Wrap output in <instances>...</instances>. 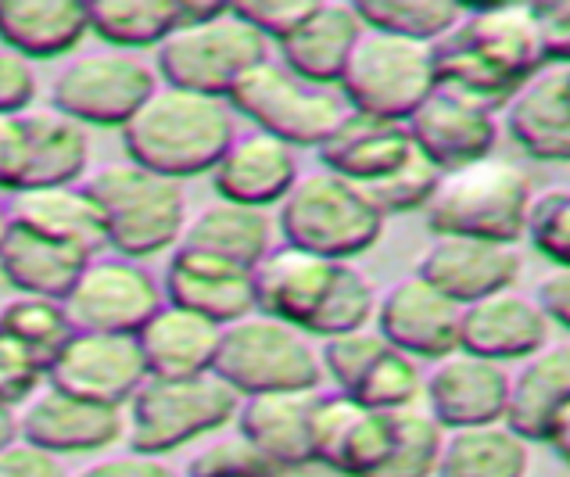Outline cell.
Instances as JSON below:
<instances>
[{"mask_svg":"<svg viewBox=\"0 0 570 477\" xmlns=\"http://www.w3.org/2000/svg\"><path fill=\"white\" fill-rule=\"evenodd\" d=\"M366 29L434 47L463 19V8L452 0H360L355 4Z\"/></svg>","mask_w":570,"mask_h":477,"instance_id":"cell-37","label":"cell"},{"mask_svg":"<svg viewBox=\"0 0 570 477\" xmlns=\"http://www.w3.org/2000/svg\"><path fill=\"white\" fill-rule=\"evenodd\" d=\"M405 129H410L416 152L438 173H452L470 166V162L492 158L499 144V115L445 87L431 90L428 101L405 119Z\"/></svg>","mask_w":570,"mask_h":477,"instance_id":"cell-17","label":"cell"},{"mask_svg":"<svg viewBox=\"0 0 570 477\" xmlns=\"http://www.w3.org/2000/svg\"><path fill=\"white\" fill-rule=\"evenodd\" d=\"M87 194L101 208L105 241L111 255L158 259L180 249L187 230V187L180 179L151 173L137 162H108L83 179Z\"/></svg>","mask_w":570,"mask_h":477,"instance_id":"cell-4","label":"cell"},{"mask_svg":"<svg viewBox=\"0 0 570 477\" xmlns=\"http://www.w3.org/2000/svg\"><path fill=\"white\" fill-rule=\"evenodd\" d=\"M320 169H327L355 187H370L391 176L399 166L413 158L416 144L405 123L373 119V115L352 111L320 147Z\"/></svg>","mask_w":570,"mask_h":477,"instance_id":"cell-24","label":"cell"},{"mask_svg":"<svg viewBox=\"0 0 570 477\" xmlns=\"http://www.w3.org/2000/svg\"><path fill=\"white\" fill-rule=\"evenodd\" d=\"M460 323L463 305H455L449 294L431 288L416 273L391 284L377 299V317H373V327L391 349L405 352L416 363L420 359L438 363L460 349Z\"/></svg>","mask_w":570,"mask_h":477,"instance_id":"cell-16","label":"cell"},{"mask_svg":"<svg viewBox=\"0 0 570 477\" xmlns=\"http://www.w3.org/2000/svg\"><path fill=\"white\" fill-rule=\"evenodd\" d=\"M158 87L155 65L126 51L72 58L51 84V108L83 129H122Z\"/></svg>","mask_w":570,"mask_h":477,"instance_id":"cell-11","label":"cell"},{"mask_svg":"<svg viewBox=\"0 0 570 477\" xmlns=\"http://www.w3.org/2000/svg\"><path fill=\"white\" fill-rule=\"evenodd\" d=\"M308 438L320 470L334 477H373L391 449V413L366 409L341 391H316Z\"/></svg>","mask_w":570,"mask_h":477,"instance_id":"cell-14","label":"cell"},{"mask_svg":"<svg viewBox=\"0 0 570 477\" xmlns=\"http://www.w3.org/2000/svg\"><path fill=\"white\" fill-rule=\"evenodd\" d=\"M47 384V370L37 356L0 331V402L19 409Z\"/></svg>","mask_w":570,"mask_h":477,"instance_id":"cell-46","label":"cell"},{"mask_svg":"<svg viewBox=\"0 0 570 477\" xmlns=\"http://www.w3.org/2000/svg\"><path fill=\"white\" fill-rule=\"evenodd\" d=\"M273 237H276L273 212L219 202L216 197V202L205 205L202 212H194L187 220L180 249L230 262V266H240V270H255L273 249Z\"/></svg>","mask_w":570,"mask_h":477,"instance_id":"cell-33","label":"cell"},{"mask_svg":"<svg viewBox=\"0 0 570 477\" xmlns=\"http://www.w3.org/2000/svg\"><path fill=\"white\" fill-rule=\"evenodd\" d=\"M316 391H276L240 399L234 420L237 435L276 470L316 467L313 438H308V417H313Z\"/></svg>","mask_w":570,"mask_h":477,"instance_id":"cell-25","label":"cell"},{"mask_svg":"<svg viewBox=\"0 0 570 477\" xmlns=\"http://www.w3.org/2000/svg\"><path fill=\"white\" fill-rule=\"evenodd\" d=\"M144 381H148V367L134 334L72 331L47 363V384L116 409H126Z\"/></svg>","mask_w":570,"mask_h":477,"instance_id":"cell-13","label":"cell"},{"mask_svg":"<svg viewBox=\"0 0 570 477\" xmlns=\"http://www.w3.org/2000/svg\"><path fill=\"white\" fill-rule=\"evenodd\" d=\"M223 327L187 312L180 305H161L155 317L137 331L148 377H202L216 370Z\"/></svg>","mask_w":570,"mask_h":477,"instance_id":"cell-31","label":"cell"},{"mask_svg":"<svg viewBox=\"0 0 570 477\" xmlns=\"http://www.w3.org/2000/svg\"><path fill=\"white\" fill-rule=\"evenodd\" d=\"M570 402V338L549 341L510 373L507 424L524 441H546L552 420Z\"/></svg>","mask_w":570,"mask_h":477,"instance_id":"cell-32","label":"cell"},{"mask_svg":"<svg viewBox=\"0 0 570 477\" xmlns=\"http://www.w3.org/2000/svg\"><path fill=\"white\" fill-rule=\"evenodd\" d=\"M8 230H11V212H8V202H0V249H4V241H8Z\"/></svg>","mask_w":570,"mask_h":477,"instance_id":"cell-56","label":"cell"},{"mask_svg":"<svg viewBox=\"0 0 570 477\" xmlns=\"http://www.w3.org/2000/svg\"><path fill=\"white\" fill-rule=\"evenodd\" d=\"M528 467L531 441L510 431L507 424H484L445 431L434 477H528Z\"/></svg>","mask_w":570,"mask_h":477,"instance_id":"cell-35","label":"cell"},{"mask_svg":"<svg viewBox=\"0 0 570 477\" xmlns=\"http://www.w3.org/2000/svg\"><path fill=\"white\" fill-rule=\"evenodd\" d=\"M234 8L255 32H263L266 43H284L308 19L316 0H244Z\"/></svg>","mask_w":570,"mask_h":477,"instance_id":"cell-47","label":"cell"},{"mask_svg":"<svg viewBox=\"0 0 570 477\" xmlns=\"http://www.w3.org/2000/svg\"><path fill=\"white\" fill-rule=\"evenodd\" d=\"M546 446H552V452H557L563 464L570 467V402L557 413V420H552L549 435H546Z\"/></svg>","mask_w":570,"mask_h":477,"instance_id":"cell-54","label":"cell"},{"mask_svg":"<svg viewBox=\"0 0 570 477\" xmlns=\"http://www.w3.org/2000/svg\"><path fill=\"white\" fill-rule=\"evenodd\" d=\"M240 395L216 373L202 377H148L126 402V441L134 452L169 456L234 427Z\"/></svg>","mask_w":570,"mask_h":477,"instance_id":"cell-7","label":"cell"},{"mask_svg":"<svg viewBox=\"0 0 570 477\" xmlns=\"http://www.w3.org/2000/svg\"><path fill=\"white\" fill-rule=\"evenodd\" d=\"M524 270L517 244L478 241V237H434L423 252L416 276L438 288L455 305H474L488 294L517 288Z\"/></svg>","mask_w":570,"mask_h":477,"instance_id":"cell-20","label":"cell"},{"mask_svg":"<svg viewBox=\"0 0 570 477\" xmlns=\"http://www.w3.org/2000/svg\"><path fill=\"white\" fill-rule=\"evenodd\" d=\"M507 134L534 162H570V69L546 65L502 108Z\"/></svg>","mask_w":570,"mask_h":477,"instance_id":"cell-26","label":"cell"},{"mask_svg":"<svg viewBox=\"0 0 570 477\" xmlns=\"http://www.w3.org/2000/svg\"><path fill=\"white\" fill-rule=\"evenodd\" d=\"M166 305L161 281L144 262L122 255H94L79 270L72 291L65 294V312L76 331L134 334Z\"/></svg>","mask_w":570,"mask_h":477,"instance_id":"cell-12","label":"cell"},{"mask_svg":"<svg viewBox=\"0 0 570 477\" xmlns=\"http://www.w3.org/2000/svg\"><path fill=\"white\" fill-rule=\"evenodd\" d=\"M161 294H166L169 305L198 312L216 327H230L255 312L252 270L187 249H176L169 255L166 273H161Z\"/></svg>","mask_w":570,"mask_h":477,"instance_id":"cell-23","label":"cell"},{"mask_svg":"<svg viewBox=\"0 0 570 477\" xmlns=\"http://www.w3.org/2000/svg\"><path fill=\"white\" fill-rule=\"evenodd\" d=\"M72 477H184L180 467H173L166 456H148V452H122V456H105L94 459Z\"/></svg>","mask_w":570,"mask_h":477,"instance_id":"cell-49","label":"cell"},{"mask_svg":"<svg viewBox=\"0 0 570 477\" xmlns=\"http://www.w3.org/2000/svg\"><path fill=\"white\" fill-rule=\"evenodd\" d=\"M384 349H387V341L381 338L377 327H363V331L320 341L323 377H331L334 391L348 395L355 384H360V377L373 367V359H377Z\"/></svg>","mask_w":570,"mask_h":477,"instance_id":"cell-44","label":"cell"},{"mask_svg":"<svg viewBox=\"0 0 570 477\" xmlns=\"http://www.w3.org/2000/svg\"><path fill=\"white\" fill-rule=\"evenodd\" d=\"M11 226H22L29 234L47 237L55 244H65L79 255H105V220L101 208L87 194L83 184L72 187H37V191H19L8 202Z\"/></svg>","mask_w":570,"mask_h":477,"instance_id":"cell-28","label":"cell"},{"mask_svg":"<svg viewBox=\"0 0 570 477\" xmlns=\"http://www.w3.org/2000/svg\"><path fill=\"white\" fill-rule=\"evenodd\" d=\"M420 395H423L420 363L387 344L373 359V367L360 377V384L348 391V399H355L366 409H377V413H399V409L420 406Z\"/></svg>","mask_w":570,"mask_h":477,"instance_id":"cell-40","label":"cell"},{"mask_svg":"<svg viewBox=\"0 0 570 477\" xmlns=\"http://www.w3.org/2000/svg\"><path fill=\"white\" fill-rule=\"evenodd\" d=\"M524 237L552 270H570V187L534 191Z\"/></svg>","mask_w":570,"mask_h":477,"instance_id":"cell-42","label":"cell"},{"mask_svg":"<svg viewBox=\"0 0 570 477\" xmlns=\"http://www.w3.org/2000/svg\"><path fill=\"white\" fill-rule=\"evenodd\" d=\"M208 176L219 202L273 212L298 184L302 166L291 144L263 134V129H252V134H237V140L226 147Z\"/></svg>","mask_w":570,"mask_h":477,"instance_id":"cell-21","label":"cell"},{"mask_svg":"<svg viewBox=\"0 0 570 477\" xmlns=\"http://www.w3.org/2000/svg\"><path fill=\"white\" fill-rule=\"evenodd\" d=\"M534 184L510 158H481L442 173L423 220L434 237H478L517 244L524 237Z\"/></svg>","mask_w":570,"mask_h":477,"instance_id":"cell-5","label":"cell"},{"mask_svg":"<svg viewBox=\"0 0 570 477\" xmlns=\"http://www.w3.org/2000/svg\"><path fill=\"white\" fill-rule=\"evenodd\" d=\"M37 101V69L32 61L0 47V115H26Z\"/></svg>","mask_w":570,"mask_h":477,"instance_id":"cell-48","label":"cell"},{"mask_svg":"<svg viewBox=\"0 0 570 477\" xmlns=\"http://www.w3.org/2000/svg\"><path fill=\"white\" fill-rule=\"evenodd\" d=\"M87 262V255L65 249V244L37 237L22 226H11L4 249H0V276L14 294H40V299L65 302V294L72 291L76 276Z\"/></svg>","mask_w":570,"mask_h":477,"instance_id":"cell-34","label":"cell"},{"mask_svg":"<svg viewBox=\"0 0 570 477\" xmlns=\"http://www.w3.org/2000/svg\"><path fill=\"white\" fill-rule=\"evenodd\" d=\"M276 234L284 244L323 255L331 262H352L384 237V216L363 187L327 169L302 173L298 184L276 205Z\"/></svg>","mask_w":570,"mask_h":477,"instance_id":"cell-6","label":"cell"},{"mask_svg":"<svg viewBox=\"0 0 570 477\" xmlns=\"http://www.w3.org/2000/svg\"><path fill=\"white\" fill-rule=\"evenodd\" d=\"M240 399L276 391H316L323 384L320 341L284 320L252 312L219 334L216 370Z\"/></svg>","mask_w":570,"mask_h":477,"instance_id":"cell-8","label":"cell"},{"mask_svg":"<svg viewBox=\"0 0 570 477\" xmlns=\"http://www.w3.org/2000/svg\"><path fill=\"white\" fill-rule=\"evenodd\" d=\"M0 477H69V474H65L58 456L19 438L14 446L0 452Z\"/></svg>","mask_w":570,"mask_h":477,"instance_id":"cell-51","label":"cell"},{"mask_svg":"<svg viewBox=\"0 0 570 477\" xmlns=\"http://www.w3.org/2000/svg\"><path fill=\"white\" fill-rule=\"evenodd\" d=\"M438 179H442V173H438L420 152H413V158L405 162V166H399L391 176L377 179V184H370L363 191L373 202V208L387 220V216H405V212L428 208Z\"/></svg>","mask_w":570,"mask_h":477,"instance_id":"cell-43","label":"cell"},{"mask_svg":"<svg viewBox=\"0 0 570 477\" xmlns=\"http://www.w3.org/2000/svg\"><path fill=\"white\" fill-rule=\"evenodd\" d=\"M341 262L302 252L295 244H273L252 270L255 312L284 320L313 338V323L334 288Z\"/></svg>","mask_w":570,"mask_h":477,"instance_id":"cell-19","label":"cell"},{"mask_svg":"<svg viewBox=\"0 0 570 477\" xmlns=\"http://www.w3.org/2000/svg\"><path fill=\"white\" fill-rule=\"evenodd\" d=\"M226 101L237 111V119H248L255 129L291 144L295 152L320 147L348 115L345 97L334 87L308 84L276 58L255 65Z\"/></svg>","mask_w":570,"mask_h":477,"instance_id":"cell-10","label":"cell"},{"mask_svg":"<svg viewBox=\"0 0 570 477\" xmlns=\"http://www.w3.org/2000/svg\"><path fill=\"white\" fill-rule=\"evenodd\" d=\"M90 32L108 51H158V43L180 26V0H94L87 4Z\"/></svg>","mask_w":570,"mask_h":477,"instance_id":"cell-36","label":"cell"},{"mask_svg":"<svg viewBox=\"0 0 570 477\" xmlns=\"http://www.w3.org/2000/svg\"><path fill=\"white\" fill-rule=\"evenodd\" d=\"M87 37L90 19L79 0H0V47L26 61L65 58Z\"/></svg>","mask_w":570,"mask_h":477,"instance_id":"cell-29","label":"cell"},{"mask_svg":"<svg viewBox=\"0 0 570 477\" xmlns=\"http://www.w3.org/2000/svg\"><path fill=\"white\" fill-rule=\"evenodd\" d=\"M445 446V427L423 406L391 413V449L373 477H434Z\"/></svg>","mask_w":570,"mask_h":477,"instance_id":"cell-39","label":"cell"},{"mask_svg":"<svg viewBox=\"0 0 570 477\" xmlns=\"http://www.w3.org/2000/svg\"><path fill=\"white\" fill-rule=\"evenodd\" d=\"M180 26L155 51L158 84L226 101L240 79L269 58V43L240 19L234 4L180 0Z\"/></svg>","mask_w":570,"mask_h":477,"instance_id":"cell-3","label":"cell"},{"mask_svg":"<svg viewBox=\"0 0 570 477\" xmlns=\"http://www.w3.org/2000/svg\"><path fill=\"white\" fill-rule=\"evenodd\" d=\"M22 169V126L19 115H0V191H19Z\"/></svg>","mask_w":570,"mask_h":477,"instance_id":"cell-53","label":"cell"},{"mask_svg":"<svg viewBox=\"0 0 570 477\" xmlns=\"http://www.w3.org/2000/svg\"><path fill=\"white\" fill-rule=\"evenodd\" d=\"M377 299L381 294L373 291V281L355 266V262H341V270L334 276V288L323 302L320 317L313 323V338L327 341L337 334H352L363 331V327H373V317H377Z\"/></svg>","mask_w":570,"mask_h":477,"instance_id":"cell-41","label":"cell"},{"mask_svg":"<svg viewBox=\"0 0 570 477\" xmlns=\"http://www.w3.org/2000/svg\"><path fill=\"white\" fill-rule=\"evenodd\" d=\"M119 134L129 162L184 184L216 169L237 140V111L223 97L158 84Z\"/></svg>","mask_w":570,"mask_h":477,"instance_id":"cell-2","label":"cell"},{"mask_svg":"<svg viewBox=\"0 0 570 477\" xmlns=\"http://www.w3.org/2000/svg\"><path fill=\"white\" fill-rule=\"evenodd\" d=\"M534 302L542 305L549 323L563 327V331L570 334V270H549L539 281Z\"/></svg>","mask_w":570,"mask_h":477,"instance_id":"cell-52","label":"cell"},{"mask_svg":"<svg viewBox=\"0 0 570 477\" xmlns=\"http://www.w3.org/2000/svg\"><path fill=\"white\" fill-rule=\"evenodd\" d=\"M423 402L445 431L502 424L510 402V370L455 349L423 377Z\"/></svg>","mask_w":570,"mask_h":477,"instance_id":"cell-18","label":"cell"},{"mask_svg":"<svg viewBox=\"0 0 570 477\" xmlns=\"http://www.w3.org/2000/svg\"><path fill=\"white\" fill-rule=\"evenodd\" d=\"M287 470L269 467L237 431L208 441V446L184 467V477H281Z\"/></svg>","mask_w":570,"mask_h":477,"instance_id":"cell-45","label":"cell"},{"mask_svg":"<svg viewBox=\"0 0 570 477\" xmlns=\"http://www.w3.org/2000/svg\"><path fill=\"white\" fill-rule=\"evenodd\" d=\"M0 331L14 338L40 359L43 370L58 356V349L72 338V320L61 299H40V294H11L0 305Z\"/></svg>","mask_w":570,"mask_h":477,"instance_id":"cell-38","label":"cell"},{"mask_svg":"<svg viewBox=\"0 0 570 477\" xmlns=\"http://www.w3.org/2000/svg\"><path fill=\"white\" fill-rule=\"evenodd\" d=\"M434 87V47L391 37L381 29H363L337 79V94L352 111L387 123L410 119Z\"/></svg>","mask_w":570,"mask_h":477,"instance_id":"cell-9","label":"cell"},{"mask_svg":"<svg viewBox=\"0 0 570 477\" xmlns=\"http://www.w3.org/2000/svg\"><path fill=\"white\" fill-rule=\"evenodd\" d=\"M363 19L348 0H316L308 19L291 32L284 43H276L284 69L308 79L316 87H334L352 58V47L363 37Z\"/></svg>","mask_w":570,"mask_h":477,"instance_id":"cell-27","label":"cell"},{"mask_svg":"<svg viewBox=\"0 0 570 477\" xmlns=\"http://www.w3.org/2000/svg\"><path fill=\"white\" fill-rule=\"evenodd\" d=\"M546 69L534 4L463 11L449 37L434 43L438 87L502 111L531 76Z\"/></svg>","mask_w":570,"mask_h":477,"instance_id":"cell-1","label":"cell"},{"mask_svg":"<svg viewBox=\"0 0 570 477\" xmlns=\"http://www.w3.org/2000/svg\"><path fill=\"white\" fill-rule=\"evenodd\" d=\"M19 435L51 456H94L126 438V417L116 406L87 402L55 384H43L19 409Z\"/></svg>","mask_w":570,"mask_h":477,"instance_id":"cell-15","label":"cell"},{"mask_svg":"<svg viewBox=\"0 0 570 477\" xmlns=\"http://www.w3.org/2000/svg\"><path fill=\"white\" fill-rule=\"evenodd\" d=\"M539 14V37L546 65L570 69V0H552V4H534Z\"/></svg>","mask_w":570,"mask_h":477,"instance_id":"cell-50","label":"cell"},{"mask_svg":"<svg viewBox=\"0 0 570 477\" xmlns=\"http://www.w3.org/2000/svg\"><path fill=\"white\" fill-rule=\"evenodd\" d=\"M552 323L546 320L542 305L520 294L517 288L488 294V299L463 305L460 323V349L481 356L488 363H524L528 356L549 344Z\"/></svg>","mask_w":570,"mask_h":477,"instance_id":"cell-22","label":"cell"},{"mask_svg":"<svg viewBox=\"0 0 570 477\" xmlns=\"http://www.w3.org/2000/svg\"><path fill=\"white\" fill-rule=\"evenodd\" d=\"M22 126V169L19 191L72 187L90 166V137L69 115L55 108L19 115ZM14 191V194H19Z\"/></svg>","mask_w":570,"mask_h":477,"instance_id":"cell-30","label":"cell"},{"mask_svg":"<svg viewBox=\"0 0 570 477\" xmlns=\"http://www.w3.org/2000/svg\"><path fill=\"white\" fill-rule=\"evenodd\" d=\"M19 438H22L19 435V409L0 402V452H4L8 446H14Z\"/></svg>","mask_w":570,"mask_h":477,"instance_id":"cell-55","label":"cell"}]
</instances>
